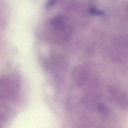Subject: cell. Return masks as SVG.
I'll use <instances>...</instances> for the list:
<instances>
[{
	"label": "cell",
	"mask_w": 128,
	"mask_h": 128,
	"mask_svg": "<svg viewBox=\"0 0 128 128\" xmlns=\"http://www.w3.org/2000/svg\"><path fill=\"white\" fill-rule=\"evenodd\" d=\"M108 89V92L114 102L121 108H128V96L113 87H110Z\"/></svg>",
	"instance_id": "6da1fadb"
},
{
	"label": "cell",
	"mask_w": 128,
	"mask_h": 128,
	"mask_svg": "<svg viewBox=\"0 0 128 128\" xmlns=\"http://www.w3.org/2000/svg\"><path fill=\"white\" fill-rule=\"evenodd\" d=\"M58 0H48L46 3V8H49L53 6Z\"/></svg>",
	"instance_id": "7a4b0ae2"
},
{
	"label": "cell",
	"mask_w": 128,
	"mask_h": 128,
	"mask_svg": "<svg viewBox=\"0 0 128 128\" xmlns=\"http://www.w3.org/2000/svg\"><path fill=\"white\" fill-rule=\"evenodd\" d=\"M90 12L92 14H98V15H100V14H101L102 12V11L100 10H98L95 8H92L90 9Z\"/></svg>",
	"instance_id": "3957f363"
},
{
	"label": "cell",
	"mask_w": 128,
	"mask_h": 128,
	"mask_svg": "<svg viewBox=\"0 0 128 128\" xmlns=\"http://www.w3.org/2000/svg\"></svg>",
	"instance_id": "277c9868"
}]
</instances>
